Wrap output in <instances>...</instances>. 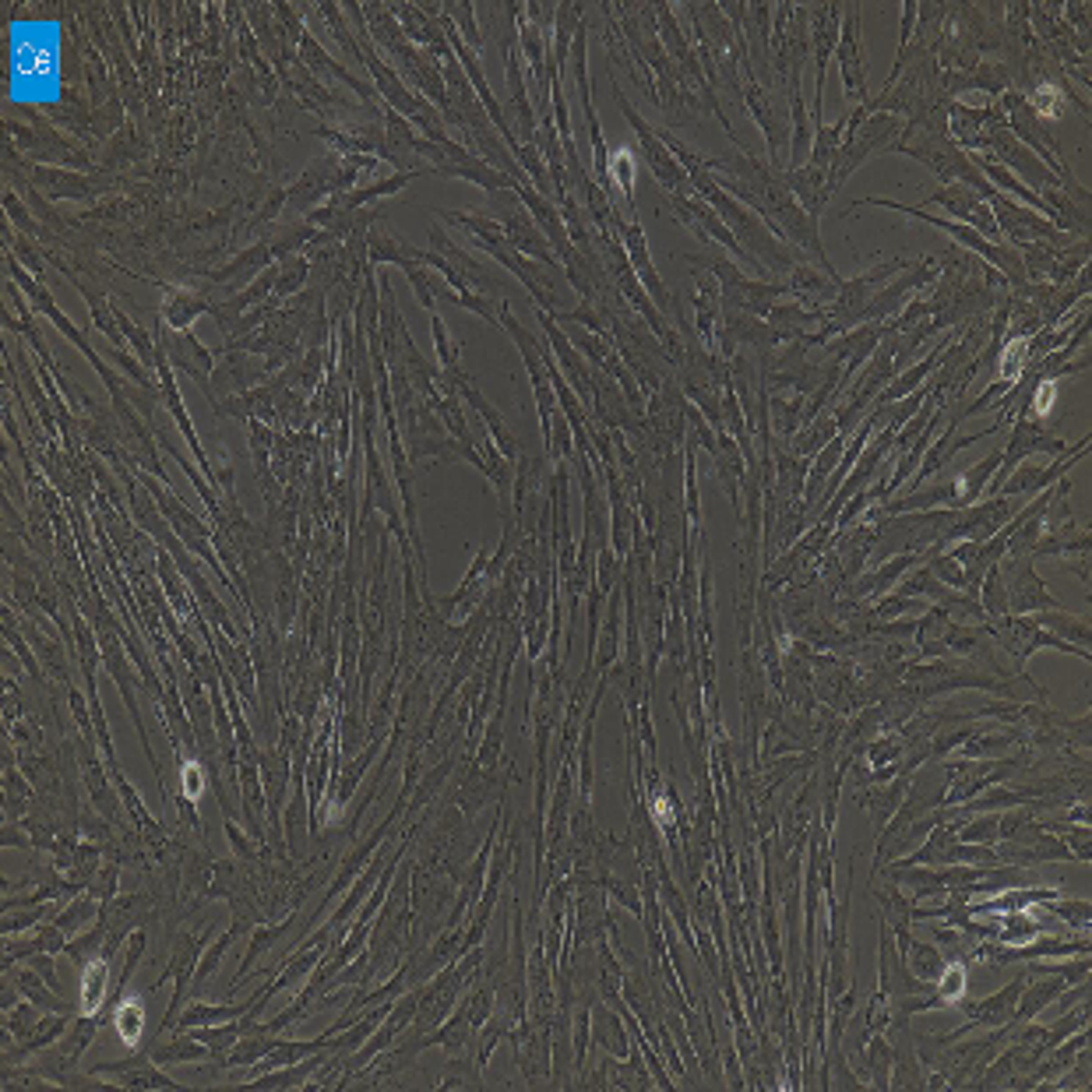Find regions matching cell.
Segmentation results:
<instances>
[{"label": "cell", "mask_w": 1092, "mask_h": 1092, "mask_svg": "<svg viewBox=\"0 0 1092 1092\" xmlns=\"http://www.w3.org/2000/svg\"><path fill=\"white\" fill-rule=\"evenodd\" d=\"M60 92V25L53 18H15L7 25V96L15 102H57Z\"/></svg>", "instance_id": "1"}, {"label": "cell", "mask_w": 1092, "mask_h": 1092, "mask_svg": "<svg viewBox=\"0 0 1092 1092\" xmlns=\"http://www.w3.org/2000/svg\"><path fill=\"white\" fill-rule=\"evenodd\" d=\"M863 205H881V208H892V212H906V216L913 218H923L927 226H937V229H945L948 237H955L958 243H966V247H973L980 258L987 261V264H997L1001 272L1008 278H1015V282H1022V278L1029 276L1026 272V261H1022V254L1018 251H1012V247H1001V243H991V240H983L976 229H969L966 222H952V218H941V216H931L927 208H916V205H895V201H885V198H863Z\"/></svg>", "instance_id": "2"}, {"label": "cell", "mask_w": 1092, "mask_h": 1092, "mask_svg": "<svg viewBox=\"0 0 1092 1092\" xmlns=\"http://www.w3.org/2000/svg\"><path fill=\"white\" fill-rule=\"evenodd\" d=\"M92 1078H117V1086L123 1089H177L180 1082H173L170 1074L159 1072V1064L148 1053H131L123 1061H106L92 1068Z\"/></svg>", "instance_id": "3"}, {"label": "cell", "mask_w": 1092, "mask_h": 1092, "mask_svg": "<svg viewBox=\"0 0 1092 1092\" xmlns=\"http://www.w3.org/2000/svg\"><path fill=\"white\" fill-rule=\"evenodd\" d=\"M1015 575H1008V610L1015 614H1029V610H1057V599L1039 585V578L1033 575V560L1026 557H1012Z\"/></svg>", "instance_id": "4"}, {"label": "cell", "mask_w": 1092, "mask_h": 1092, "mask_svg": "<svg viewBox=\"0 0 1092 1092\" xmlns=\"http://www.w3.org/2000/svg\"><path fill=\"white\" fill-rule=\"evenodd\" d=\"M254 1008V997L251 1001H243V1004H201V1001H194L187 1012L177 1015V1026L180 1033H187V1029H198V1026H222V1022H233V1018H243V1015Z\"/></svg>", "instance_id": "5"}, {"label": "cell", "mask_w": 1092, "mask_h": 1092, "mask_svg": "<svg viewBox=\"0 0 1092 1092\" xmlns=\"http://www.w3.org/2000/svg\"><path fill=\"white\" fill-rule=\"evenodd\" d=\"M927 205H941V208H945V212H952L955 218L969 222L973 208L980 205V194H976L973 187H966L962 180H952V183H945V187H937L931 198L923 201V205H916V208H927Z\"/></svg>", "instance_id": "6"}, {"label": "cell", "mask_w": 1092, "mask_h": 1092, "mask_svg": "<svg viewBox=\"0 0 1092 1092\" xmlns=\"http://www.w3.org/2000/svg\"><path fill=\"white\" fill-rule=\"evenodd\" d=\"M1022 987H1026V980H1018V983H1012L1008 991L993 993L991 1001H983V1004H962L966 1012L973 1015V1026H997V1022H1008L1015 1012V993H1022Z\"/></svg>", "instance_id": "7"}, {"label": "cell", "mask_w": 1092, "mask_h": 1092, "mask_svg": "<svg viewBox=\"0 0 1092 1092\" xmlns=\"http://www.w3.org/2000/svg\"><path fill=\"white\" fill-rule=\"evenodd\" d=\"M148 1057L156 1061V1064H198V1061H208V1057H216L212 1053V1047H205L201 1039H166V1043H159V1047H152L148 1051Z\"/></svg>", "instance_id": "8"}, {"label": "cell", "mask_w": 1092, "mask_h": 1092, "mask_svg": "<svg viewBox=\"0 0 1092 1092\" xmlns=\"http://www.w3.org/2000/svg\"><path fill=\"white\" fill-rule=\"evenodd\" d=\"M237 923H233V927H229V931L222 933V937H218V941H212V948H205V952H201V958H198V969H194V983H191V997H198L201 993V987H205V983H208V980H212V976H216V969H218V962H222V955H226V948H229V945H233V937H237Z\"/></svg>", "instance_id": "9"}, {"label": "cell", "mask_w": 1092, "mask_h": 1092, "mask_svg": "<svg viewBox=\"0 0 1092 1092\" xmlns=\"http://www.w3.org/2000/svg\"><path fill=\"white\" fill-rule=\"evenodd\" d=\"M902 593H906V596H931V599H948V603H962L945 581H937V575H933L931 568H920V571L902 585Z\"/></svg>", "instance_id": "10"}, {"label": "cell", "mask_w": 1092, "mask_h": 1092, "mask_svg": "<svg viewBox=\"0 0 1092 1092\" xmlns=\"http://www.w3.org/2000/svg\"><path fill=\"white\" fill-rule=\"evenodd\" d=\"M113 1022H117V1036H120V1039L135 1047V1043H138V1036H141V1026H145V1004H141V1001H127V997H123V1001H120V1008H117V1015H113Z\"/></svg>", "instance_id": "11"}, {"label": "cell", "mask_w": 1092, "mask_h": 1092, "mask_svg": "<svg viewBox=\"0 0 1092 1092\" xmlns=\"http://www.w3.org/2000/svg\"><path fill=\"white\" fill-rule=\"evenodd\" d=\"M18 991L36 1004V1008H46V1012H60V1015H71V1008L60 1001V997H53V987H42L40 980H36V973H21L18 976Z\"/></svg>", "instance_id": "12"}, {"label": "cell", "mask_w": 1092, "mask_h": 1092, "mask_svg": "<svg viewBox=\"0 0 1092 1092\" xmlns=\"http://www.w3.org/2000/svg\"><path fill=\"white\" fill-rule=\"evenodd\" d=\"M937 357H941V346H937V349H933L931 357L923 359V363H916L913 370H906V374H902V378L895 381L892 388H888V392H885V395H881V402H877V405H888V402H895V398H902V395H910V392H913L916 384H920V381H923V374H931L933 370V363H937Z\"/></svg>", "instance_id": "13"}, {"label": "cell", "mask_w": 1092, "mask_h": 1092, "mask_svg": "<svg viewBox=\"0 0 1092 1092\" xmlns=\"http://www.w3.org/2000/svg\"><path fill=\"white\" fill-rule=\"evenodd\" d=\"M906 952L913 955V973L923 976V980H941V973L948 969V966H945V958H941V952H937V948H931V945L910 941V945H906Z\"/></svg>", "instance_id": "14"}, {"label": "cell", "mask_w": 1092, "mask_h": 1092, "mask_svg": "<svg viewBox=\"0 0 1092 1092\" xmlns=\"http://www.w3.org/2000/svg\"><path fill=\"white\" fill-rule=\"evenodd\" d=\"M937 863H969V867H980V863H997V856H993V850H987V846H969V842H952L945 853H941V860Z\"/></svg>", "instance_id": "15"}, {"label": "cell", "mask_w": 1092, "mask_h": 1092, "mask_svg": "<svg viewBox=\"0 0 1092 1092\" xmlns=\"http://www.w3.org/2000/svg\"><path fill=\"white\" fill-rule=\"evenodd\" d=\"M289 927H293V920H289V923H282V927H258V931L251 933V948H247V955H243V966H240V969H243V976L251 973L254 958H258L261 952H268V948H272V945H276L278 937L289 931ZM243 976H240V980H243ZM240 980H237V983H240Z\"/></svg>", "instance_id": "16"}, {"label": "cell", "mask_w": 1092, "mask_h": 1092, "mask_svg": "<svg viewBox=\"0 0 1092 1092\" xmlns=\"http://www.w3.org/2000/svg\"><path fill=\"white\" fill-rule=\"evenodd\" d=\"M1036 624L1039 628H1053L1057 635H1068V638H1078V645H1086L1089 641V624L1086 620H1078V616H1064V614H1039L1036 616Z\"/></svg>", "instance_id": "17"}, {"label": "cell", "mask_w": 1092, "mask_h": 1092, "mask_svg": "<svg viewBox=\"0 0 1092 1092\" xmlns=\"http://www.w3.org/2000/svg\"><path fill=\"white\" fill-rule=\"evenodd\" d=\"M910 564H916V557H913V554H902V557H895L892 564H885V568H877V571H874V575L867 578V581H863V585H860V593H885V589H888V585H892L895 578H898V571H906V568H910Z\"/></svg>", "instance_id": "18"}, {"label": "cell", "mask_w": 1092, "mask_h": 1092, "mask_svg": "<svg viewBox=\"0 0 1092 1092\" xmlns=\"http://www.w3.org/2000/svg\"><path fill=\"white\" fill-rule=\"evenodd\" d=\"M1057 991H1061V983H1057V980L1036 983L1033 991H1029V1001H1022V1008L1015 1012V1018H1022V1022H1026V1018H1033V1015L1039 1012V1008H1043V1004H1047V1001H1051Z\"/></svg>", "instance_id": "19"}, {"label": "cell", "mask_w": 1092, "mask_h": 1092, "mask_svg": "<svg viewBox=\"0 0 1092 1092\" xmlns=\"http://www.w3.org/2000/svg\"><path fill=\"white\" fill-rule=\"evenodd\" d=\"M931 571H937V581H945V585H952V589H969V575L958 568V560H955L952 554L937 557Z\"/></svg>", "instance_id": "20"}, {"label": "cell", "mask_w": 1092, "mask_h": 1092, "mask_svg": "<svg viewBox=\"0 0 1092 1092\" xmlns=\"http://www.w3.org/2000/svg\"><path fill=\"white\" fill-rule=\"evenodd\" d=\"M92 910H96V906H92V898L85 895V898H78V902H75V906H71L67 913H60V916H57V923H60V927H64L67 933H75V931H78V923H88V920L96 916Z\"/></svg>", "instance_id": "21"}, {"label": "cell", "mask_w": 1092, "mask_h": 1092, "mask_svg": "<svg viewBox=\"0 0 1092 1092\" xmlns=\"http://www.w3.org/2000/svg\"><path fill=\"white\" fill-rule=\"evenodd\" d=\"M997 825H1001V821H997V815H987V817H980L973 828H962V835H958V839H962V842H983V839L997 835Z\"/></svg>", "instance_id": "22"}, {"label": "cell", "mask_w": 1092, "mask_h": 1092, "mask_svg": "<svg viewBox=\"0 0 1092 1092\" xmlns=\"http://www.w3.org/2000/svg\"><path fill=\"white\" fill-rule=\"evenodd\" d=\"M962 987H966V973H962V969H945V973H941V1001H945V997H958Z\"/></svg>", "instance_id": "23"}]
</instances>
